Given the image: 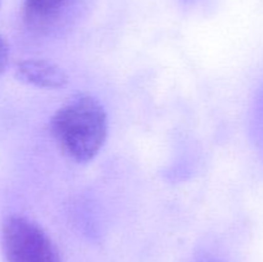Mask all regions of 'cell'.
<instances>
[{
	"instance_id": "1",
	"label": "cell",
	"mask_w": 263,
	"mask_h": 262,
	"mask_svg": "<svg viewBox=\"0 0 263 262\" xmlns=\"http://www.w3.org/2000/svg\"><path fill=\"white\" fill-rule=\"evenodd\" d=\"M49 130L67 158L87 163L99 154L107 140L108 116L97 98L76 95L51 116Z\"/></svg>"
},
{
	"instance_id": "2",
	"label": "cell",
	"mask_w": 263,
	"mask_h": 262,
	"mask_svg": "<svg viewBox=\"0 0 263 262\" xmlns=\"http://www.w3.org/2000/svg\"><path fill=\"white\" fill-rule=\"evenodd\" d=\"M2 247L7 262H62L58 248L37 222L13 215L2 226Z\"/></svg>"
},
{
	"instance_id": "3",
	"label": "cell",
	"mask_w": 263,
	"mask_h": 262,
	"mask_svg": "<svg viewBox=\"0 0 263 262\" xmlns=\"http://www.w3.org/2000/svg\"><path fill=\"white\" fill-rule=\"evenodd\" d=\"M15 77L21 82L41 89H62L69 77L58 64L46 59H27L17 64Z\"/></svg>"
},
{
	"instance_id": "4",
	"label": "cell",
	"mask_w": 263,
	"mask_h": 262,
	"mask_svg": "<svg viewBox=\"0 0 263 262\" xmlns=\"http://www.w3.org/2000/svg\"><path fill=\"white\" fill-rule=\"evenodd\" d=\"M74 2L76 0H25L22 8L23 20L31 28H50L62 13Z\"/></svg>"
},
{
	"instance_id": "5",
	"label": "cell",
	"mask_w": 263,
	"mask_h": 262,
	"mask_svg": "<svg viewBox=\"0 0 263 262\" xmlns=\"http://www.w3.org/2000/svg\"><path fill=\"white\" fill-rule=\"evenodd\" d=\"M8 59H9V46L5 39L0 35V76L7 68Z\"/></svg>"
}]
</instances>
